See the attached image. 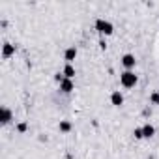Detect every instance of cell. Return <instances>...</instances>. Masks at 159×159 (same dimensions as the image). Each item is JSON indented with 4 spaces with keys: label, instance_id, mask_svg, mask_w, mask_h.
Listing matches in <instances>:
<instances>
[{
    "label": "cell",
    "instance_id": "obj_1",
    "mask_svg": "<svg viewBox=\"0 0 159 159\" xmlns=\"http://www.w3.org/2000/svg\"><path fill=\"white\" fill-rule=\"evenodd\" d=\"M137 81H139V77L135 75V71H124V73H120V84L124 88H133L137 84Z\"/></svg>",
    "mask_w": 159,
    "mask_h": 159
},
{
    "label": "cell",
    "instance_id": "obj_2",
    "mask_svg": "<svg viewBox=\"0 0 159 159\" xmlns=\"http://www.w3.org/2000/svg\"><path fill=\"white\" fill-rule=\"evenodd\" d=\"M96 30H98L101 36H111V34L114 32V26H112V23L107 21V19H98V21H96Z\"/></svg>",
    "mask_w": 159,
    "mask_h": 159
},
{
    "label": "cell",
    "instance_id": "obj_3",
    "mask_svg": "<svg viewBox=\"0 0 159 159\" xmlns=\"http://www.w3.org/2000/svg\"><path fill=\"white\" fill-rule=\"evenodd\" d=\"M122 66L125 67V71H133V67L137 66V60L133 54H124L122 56Z\"/></svg>",
    "mask_w": 159,
    "mask_h": 159
},
{
    "label": "cell",
    "instance_id": "obj_4",
    "mask_svg": "<svg viewBox=\"0 0 159 159\" xmlns=\"http://www.w3.org/2000/svg\"><path fill=\"white\" fill-rule=\"evenodd\" d=\"M13 54H15V45L6 41V43L2 45V58H4V60H8V58H11Z\"/></svg>",
    "mask_w": 159,
    "mask_h": 159
},
{
    "label": "cell",
    "instance_id": "obj_5",
    "mask_svg": "<svg viewBox=\"0 0 159 159\" xmlns=\"http://www.w3.org/2000/svg\"><path fill=\"white\" fill-rule=\"evenodd\" d=\"M60 90L64 94H71L75 90V83H73V79H64V81L60 83Z\"/></svg>",
    "mask_w": 159,
    "mask_h": 159
},
{
    "label": "cell",
    "instance_id": "obj_6",
    "mask_svg": "<svg viewBox=\"0 0 159 159\" xmlns=\"http://www.w3.org/2000/svg\"><path fill=\"white\" fill-rule=\"evenodd\" d=\"M75 58H77V47H67V49L64 51V60H66V64H71Z\"/></svg>",
    "mask_w": 159,
    "mask_h": 159
},
{
    "label": "cell",
    "instance_id": "obj_7",
    "mask_svg": "<svg viewBox=\"0 0 159 159\" xmlns=\"http://www.w3.org/2000/svg\"><path fill=\"white\" fill-rule=\"evenodd\" d=\"M111 103H112L114 107L124 105V96H122V92H120V90H114V92L111 94Z\"/></svg>",
    "mask_w": 159,
    "mask_h": 159
},
{
    "label": "cell",
    "instance_id": "obj_8",
    "mask_svg": "<svg viewBox=\"0 0 159 159\" xmlns=\"http://www.w3.org/2000/svg\"><path fill=\"white\" fill-rule=\"evenodd\" d=\"M142 135H144V139H152V137L155 135V127H153L150 122H146V124L142 125Z\"/></svg>",
    "mask_w": 159,
    "mask_h": 159
},
{
    "label": "cell",
    "instance_id": "obj_9",
    "mask_svg": "<svg viewBox=\"0 0 159 159\" xmlns=\"http://www.w3.org/2000/svg\"><path fill=\"white\" fill-rule=\"evenodd\" d=\"M58 129H60V133H69V131L73 129V124H71L69 120H60Z\"/></svg>",
    "mask_w": 159,
    "mask_h": 159
},
{
    "label": "cell",
    "instance_id": "obj_10",
    "mask_svg": "<svg viewBox=\"0 0 159 159\" xmlns=\"http://www.w3.org/2000/svg\"><path fill=\"white\" fill-rule=\"evenodd\" d=\"M62 73H64L66 79H73V77H75V67H73V64H66L64 69H62Z\"/></svg>",
    "mask_w": 159,
    "mask_h": 159
},
{
    "label": "cell",
    "instance_id": "obj_11",
    "mask_svg": "<svg viewBox=\"0 0 159 159\" xmlns=\"http://www.w3.org/2000/svg\"><path fill=\"white\" fill-rule=\"evenodd\" d=\"M11 118H13L11 111H10L8 107H2V124H4V125H6V124H10V122H11Z\"/></svg>",
    "mask_w": 159,
    "mask_h": 159
},
{
    "label": "cell",
    "instance_id": "obj_12",
    "mask_svg": "<svg viewBox=\"0 0 159 159\" xmlns=\"http://www.w3.org/2000/svg\"><path fill=\"white\" fill-rule=\"evenodd\" d=\"M150 103L152 105H159V92H152L150 94Z\"/></svg>",
    "mask_w": 159,
    "mask_h": 159
},
{
    "label": "cell",
    "instance_id": "obj_13",
    "mask_svg": "<svg viewBox=\"0 0 159 159\" xmlns=\"http://www.w3.org/2000/svg\"><path fill=\"white\" fill-rule=\"evenodd\" d=\"M133 137H135L137 140L144 139V135H142V127H135V129H133Z\"/></svg>",
    "mask_w": 159,
    "mask_h": 159
},
{
    "label": "cell",
    "instance_id": "obj_14",
    "mask_svg": "<svg viewBox=\"0 0 159 159\" xmlns=\"http://www.w3.org/2000/svg\"><path fill=\"white\" fill-rule=\"evenodd\" d=\"M26 129H28V124H26V122H19V124H17V131H19V133H25Z\"/></svg>",
    "mask_w": 159,
    "mask_h": 159
},
{
    "label": "cell",
    "instance_id": "obj_15",
    "mask_svg": "<svg viewBox=\"0 0 159 159\" xmlns=\"http://www.w3.org/2000/svg\"><path fill=\"white\" fill-rule=\"evenodd\" d=\"M64 79H66V77H64V73H62V71H58V73H54V81H56L58 84H60V83L64 81Z\"/></svg>",
    "mask_w": 159,
    "mask_h": 159
},
{
    "label": "cell",
    "instance_id": "obj_16",
    "mask_svg": "<svg viewBox=\"0 0 159 159\" xmlns=\"http://www.w3.org/2000/svg\"><path fill=\"white\" fill-rule=\"evenodd\" d=\"M99 47H101L103 51L107 49V41H105V38H101V39H99Z\"/></svg>",
    "mask_w": 159,
    "mask_h": 159
}]
</instances>
